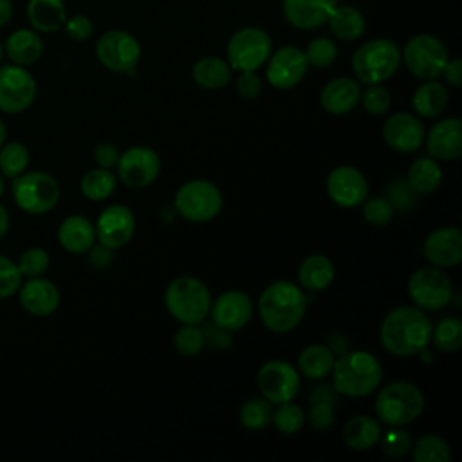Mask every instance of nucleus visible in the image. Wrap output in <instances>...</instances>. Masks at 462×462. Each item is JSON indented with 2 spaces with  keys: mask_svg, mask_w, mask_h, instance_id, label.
<instances>
[{
  "mask_svg": "<svg viewBox=\"0 0 462 462\" xmlns=\"http://www.w3.org/2000/svg\"><path fill=\"white\" fill-rule=\"evenodd\" d=\"M431 327L428 314L415 305L397 307L381 323V345L395 357L419 356L431 343Z\"/></svg>",
  "mask_w": 462,
  "mask_h": 462,
  "instance_id": "f257e3e1",
  "label": "nucleus"
},
{
  "mask_svg": "<svg viewBox=\"0 0 462 462\" xmlns=\"http://www.w3.org/2000/svg\"><path fill=\"white\" fill-rule=\"evenodd\" d=\"M305 291L287 280L269 283L258 298V314L263 327L274 334L292 332L307 312Z\"/></svg>",
  "mask_w": 462,
  "mask_h": 462,
  "instance_id": "f03ea898",
  "label": "nucleus"
},
{
  "mask_svg": "<svg viewBox=\"0 0 462 462\" xmlns=\"http://www.w3.org/2000/svg\"><path fill=\"white\" fill-rule=\"evenodd\" d=\"M332 386L339 395L366 397L374 393L384 375L381 361L366 350L343 352L332 366Z\"/></svg>",
  "mask_w": 462,
  "mask_h": 462,
  "instance_id": "7ed1b4c3",
  "label": "nucleus"
},
{
  "mask_svg": "<svg viewBox=\"0 0 462 462\" xmlns=\"http://www.w3.org/2000/svg\"><path fill=\"white\" fill-rule=\"evenodd\" d=\"M164 305L180 325H200L209 314L211 292L202 280L182 274L168 283Z\"/></svg>",
  "mask_w": 462,
  "mask_h": 462,
  "instance_id": "20e7f679",
  "label": "nucleus"
},
{
  "mask_svg": "<svg viewBox=\"0 0 462 462\" xmlns=\"http://www.w3.org/2000/svg\"><path fill=\"white\" fill-rule=\"evenodd\" d=\"M426 406L424 393L408 381H395L379 390L374 411L381 424L402 428L415 422Z\"/></svg>",
  "mask_w": 462,
  "mask_h": 462,
  "instance_id": "39448f33",
  "label": "nucleus"
},
{
  "mask_svg": "<svg viewBox=\"0 0 462 462\" xmlns=\"http://www.w3.org/2000/svg\"><path fill=\"white\" fill-rule=\"evenodd\" d=\"M401 47L390 38H374L356 49L352 70L359 83H384L401 67Z\"/></svg>",
  "mask_w": 462,
  "mask_h": 462,
  "instance_id": "423d86ee",
  "label": "nucleus"
},
{
  "mask_svg": "<svg viewBox=\"0 0 462 462\" xmlns=\"http://www.w3.org/2000/svg\"><path fill=\"white\" fill-rule=\"evenodd\" d=\"M11 193L16 206L29 215L52 211L61 197L60 182L47 171H23L13 179Z\"/></svg>",
  "mask_w": 462,
  "mask_h": 462,
  "instance_id": "0eeeda50",
  "label": "nucleus"
},
{
  "mask_svg": "<svg viewBox=\"0 0 462 462\" xmlns=\"http://www.w3.org/2000/svg\"><path fill=\"white\" fill-rule=\"evenodd\" d=\"M224 206L220 189L204 179H191L177 189L173 197V209L188 222L204 224L213 220Z\"/></svg>",
  "mask_w": 462,
  "mask_h": 462,
  "instance_id": "6e6552de",
  "label": "nucleus"
},
{
  "mask_svg": "<svg viewBox=\"0 0 462 462\" xmlns=\"http://www.w3.org/2000/svg\"><path fill=\"white\" fill-rule=\"evenodd\" d=\"M449 60L448 47L430 32L411 36L401 49V63L419 79H437Z\"/></svg>",
  "mask_w": 462,
  "mask_h": 462,
  "instance_id": "1a4fd4ad",
  "label": "nucleus"
},
{
  "mask_svg": "<svg viewBox=\"0 0 462 462\" xmlns=\"http://www.w3.org/2000/svg\"><path fill=\"white\" fill-rule=\"evenodd\" d=\"M273 52V40L267 31L247 25L231 34L226 45V58L233 70H258Z\"/></svg>",
  "mask_w": 462,
  "mask_h": 462,
  "instance_id": "9d476101",
  "label": "nucleus"
},
{
  "mask_svg": "<svg viewBox=\"0 0 462 462\" xmlns=\"http://www.w3.org/2000/svg\"><path fill=\"white\" fill-rule=\"evenodd\" d=\"M408 296L424 312L442 310L453 298V282L439 267H419L408 280Z\"/></svg>",
  "mask_w": 462,
  "mask_h": 462,
  "instance_id": "9b49d317",
  "label": "nucleus"
},
{
  "mask_svg": "<svg viewBox=\"0 0 462 462\" xmlns=\"http://www.w3.org/2000/svg\"><path fill=\"white\" fill-rule=\"evenodd\" d=\"M96 58L110 72L130 74L141 61V43L123 29H108L96 42Z\"/></svg>",
  "mask_w": 462,
  "mask_h": 462,
  "instance_id": "f8f14e48",
  "label": "nucleus"
},
{
  "mask_svg": "<svg viewBox=\"0 0 462 462\" xmlns=\"http://www.w3.org/2000/svg\"><path fill=\"white\" fill-rule=\"evenodd\" d=\"M36 79L22 65H0V112L22 114L36 99Z\"/></svg>",
  "mask_w": 462,
  "mask_h": 462,
  "instance_id": "ddd939ff",
  "label": "nucleus"
},
{
  "mask_svg": "<svg viewBox=\"0 0 462 462\" xmlns=\"http://www.w3.org/2000/svg\"><path fill=\"white\" fill-rule=\"evenodd\" d=\"M117 179L130 189H143L155 182L161 173L159 153L144 144L132 146L119 155Z\"/></svg>",
  "mask_w": 462,
  "mask_h": 462,
  "instance_id": "4468645a",
  "label": "nucleus"
},
{
  "mask_svg": "<svg viewBox=\"0 0 462 462\" xmlns=\"http://www.w3.org/2000/svg\"><path fill=\"white\" fill-rule=\"evenodd\" d=\"M256 386L271 404L292 401L300 392L298 370L283 359L265 361L256 374Z\"/></svg>",
  "mask_w": 462,
  "mask_h": 462,
  "instance_id": "2eb2a0df",
  "label": "nucleus"
},
{
  "mask_svg": "<svg viewBox=\"0 0 462 462\" xmlns=\"http://www.w3.org/2000/svg\"><path fill=\"white\" fill-rule=\"evenodd\" d=\"M265 79L276 90H291L303 81L309 70L303 49L296 45H283L271 52L265 61Z\"/></svg>",
  "mask_w": 462,
  "mask_h": 462,
  "instance_id": "dca6fc26",
  "label": "nucleus"
},
{
  "mask_svg": "<svg viewBox=\"0 0 462 462\" xmlns=\"http://www.w3.org/2000/svg\"><path fill=\"white\" fill-rule=\"evenodd\" d=\"M328 199L339 208H357L368 197V180L356 166L341 164L328 171L325 180Z\"/></svg>",
  "mask_w": 462,
  "mask_h": 462,
  "instance_id": "f3484780",
  "label": "nucleus"
},
{
  "mask_svg": "<svg viewBox=\"0 0 462 462\" xmlns=\"http://www.w3.org/2000/svg\"><path fill=\"white\" fill-rule=\"evenodd\" d=\"M96 240L108 249L125 247L135 233V215L128 206L110 204L106 206L94 224Z\"/></svg>",
  "mask_w": 462,
  "mask_h": 462,
  "instance_id": "a211bd4d",
  "label": "nucleus"
},
{
  "mask_svg": "<svg viewBox=\"0 0 462 462\" xmlns=\"http://www.w3.org/2000/svg\"><path fill=\"white\" fill-rule=\"evenodd\" d=\"M424 135L426 128L422 121L411 112H395L383 125L384 143L399 153L417 152L424 143Z\"/></svg>",
  "mask_w": 462,
  "mask_h": 462,
  "instance_id": "6ab92c4d",
  "label": "nucleus"
},
{
  "mask_svg": "<svg viewBox=\"0 0 462 462\" xmlns=\"http://www.w3.org/2000/svg\"><path fill=\"white\" fill-rule=\"evenodd\" d=\"M426 262L439 269H451L462 262V231L457 226L433 229L422 242Z\"/></svg>",
  "mask_w": 462,
  "mask_h": 462,
  "instance_id": "aec40b11",
  "label": "nucleus"
},
{
  "mask_svg": "<svg viewBox=\"0 0 462 462\" xmlns=\"http://www.w3.org/2000/svg\"><path fill=\"white\" fill-rule=\"evenodd\" d=\"M254 307L251 298L242 291H226L217 300H211L209 316L213 325L226 332L244 328L253 318Z\"/></svg>",
  "mask_w": 462,
  "mask_h": 462,
  "instance_id": "412c9836",
  "label": "nucleus"
},
{
  "mask_svg": "<svg viewBox=\"0 0 462 462\" xmlns=\"http://www.w3.org/2000/svg\"><path fill=\"white\" fill-rule=\"evenodd\" d=\"M424 146L435 161H457L462 155V121L458 117L439 119L426 132Z\"/></svg>",
  "mask_w": 462,
  "mask_h": 462,
  "instance_id": "4be33fe9",
  "label": "nucleus"
},
{
  "mask_svg": "<svg viewBox=\"0 0 462 462\" xmlns=\"http://www.w3.org/2000/svg\"><path fill=\"white\" fill-rule=\"evenodd\" d=\"M18 300L25 312L36 318H45L60 307V291L54 282L43 276H34L20 285Z\"/></svg>",
  "mask_w": 462,
  "mask_h": 462,
  "instance_id": "5701e85b",
  "label": "nucleus"
},
{
  "mask_svg": "<svg viewBox=\"0 0 462 462\" xmlns=\"http://www.w3.org/2000/svg\"><path fill=\"white\" fill-rule=\"evenodd\" d=\"M337 0H282L283 18L300 31H312L327 23Z\"/></svg>",
  "mask_w": 462,
  "mask_h": 462,
  "instance_id": "b1692460",
  "label": "nucleus"
},
{
  "mask_svg": "<svg viewBox=\"0 0 462 462\" xmlns=\"http://www.w3.org/2000/svg\"><path fill=\"white\" fill-rule=\"evenodd\" d=\"M361 83L356 78L339 76L325 83L319 92V105L332 116H343L359 105Z\"/></svg>",
  "mask_w": 462,
  "mask_h": 462,
  "instance_id": "393cba45",
  "label": "nucleus"
},
{
  "mask_svg": "<svg viewBox=\"0 0 462 462\" xmlns=\"http://www.w3.org/2000/svg\"><path fill=\"white\" fill-rule=\"evenodd\" d=\"M43 49V40L40 32L34 31L32 27L13 31L4 43V52L9 58V61L22 67L36 63L42 58Z\"/></svg>",
  "mask_w": 462,
  "mask_h": 462,
  "instance_id": "a878e982",
  "label": "nucleus"
},
{
  "mask_svg": "<svg viewBox=\"0 0 462 462\" xmlns=\"http://www.w3.org/2000/svg\"><path fill=\"white\" fill-rule=\"evenodd\" d=\"M58 242L65 251L83 254L96 244L94 224L83 215H69L58 227Z\"/></svg>",
  "mask_w": 462,
  "mask_h": 462,
  "instance_id": "bb28decb",
  "label": "nucleus"
},
{
  "mask_svg": "<svg viewBox=\"0 0 462 462\" xmlns=\"http://www.w3.org/2000/svg\"><path fill=\"white\" fill-rule=\"evenodd\" d=\"M336 269L328 256L309 254L298 265V285L307 292H321L334 282Z\"/></svg>",
  "mask_w": 462,
  "mask_h": 462,
  "instance_id": "cd10ccee",
  "label": "nucleus"
},
{
  "mask_svg": "<svg viewBox=\"0 0 462 462\" xmlns=\"http://www.w3.org/2000/svg\"><path fill=\"white\" fill-rule=\"evenodd\" d=\"M449 103L448 87L437 79H422V83L413 90L411 105L417 116L433 119L444 114Z\"/></svg>",
  "mask_w": 462,
  "mask_h": 462,
  "instance_id": "c85d7f7f",
  "label": "nucleus"
},
{
  "mask_svg": "<svg viewBox=\"0 0 462 462\" xmlns=\"http://www.w3.org/2000/svg\"><path fill=\"white\" fill-rule=\"evenodd\" d=\"M381 422L370 415H354L343 426L341 439L352 451L372 449L381 437Z\"/></svg>",
  "mask_w": 462,
  "mask_h": 462,
  "instance_id": "c756f323",
  "label": "nucleus"
},
{
  "mask_svg": "<svg viewBox=\"0 0 462 462\" xmlns=\"http://www.w3.org/2000/svg\"><path fill=\"white\" fill-rule=\"evenodd\" d=\"M27 18L38 32H56L67 20V7L63 0H29Z\"/></svg>",
  "mask_w": 462,
  "mask_h": 462,
  "instance_id": "7c9ffc66",
  "label": "nucleus"
},
{
  "mask_svg": "<svg viewBox=\"0 0 462 462\" xmlns=\"http://www.w3.org/2000/svg\"><path fill=\"white\" fill-rule=\"evenodd\" d=\"M231 65L218 56L199 58L191 69L193 81L204 90H220L231 81Z\"/></svg>",
  "mask_w": 462,
  "mask_h": 462,
  "instance_id": "2f4dec72",
  "label": "nucleus"
},
{
  "mask_svg": "<svg viewBox=\"0 0 462 462\" xmlns=\"http://www.w3.org/2000/svg\"><path fill=\"white\" fill-rule=\"evenodd\" d=\"M336 361V354L327 345H309L305 346L296 359V370L300 375H305L312 381H321L330 375Z\"/></svg>",
  "mask_w": 462,
  "mask_h": 462,
  "instance_id": "473e14b6",
  "label": "nucleus"
},
{
  "mask_svg": "<svg viewBox=\"0 0 462 462\" xmlns=\"http://www.w3.org/2000/svg\"><path fill=\"white\" fill-rule=\"evenodd\" d=\"M330 32L343 42H356L365 34L366 20L365 14L354 5H336L327 20Z\"/></svg>",
  "mask_w": 462,
  "mask_h": 462,
  "instance_id": "72a5a7b5",
  "label": "nucleus"
},
{
  "mask_svg": "<svg viewBox=\"0 0 462 462\" xmlns=\"http://www.w3.org/2000/svg\"><path fill=\"white\" fill-rule=\"evenodd\" d=\"M406 180L417 195H430L437 191L442 182V168L439 161L431 159L430 155L419 157L410 164Z\"/></svg>",
  "mask_w": 462,
  "mask_h": 462,
  "instance_id": "f704fd0d",
  "label": "nucleus"
},
{
  "mask_svg": "<svg viewBox=\"0 0 462 462\" xmlns=\"http://www.w3.org/2000/svg\"><path fill=\"white\" fill-rule=\"evenodd\" d=\"M117 188V177L112 170L106 168H94L83 173L79 180V191L85 199L99 202L106 200Z\"/></svg>",
  "mask_w": 462,
  "mask_h": 462,
  "instance_id": "c9c22d12",
  "label": "nucleus"
},
{
  "mask_svg": "<svg viewBox=\"0 0 462 462\" xmlns=\"http://www.w3.org/2000/svg\"><path fill=\"white\" fill-rule=\"evenodd\" d=\"M431 341L439 352H458L462 348V321L457 316L440 318L431 327Z\"/></svg>",
  "mask_w": 462,
  "mask_h": 462,
  "instance_id": "e433bc0d",
  "label": "nucleus"
},
{
  "mask_svg": "<svg viewBox=\"0 0 462 462\" xmlns=\"http://www.w3.org/2000/svg\"><path fill=\"white\" fill-rule=\"evenodd\" d=\"M273 419V404L263 397H251L238 410V422L249 431L265 430Z\"/></svg>",
  "mask_w": 462,
  "mask_h": 462,
  "instance_id": "4c0bfd02",
  "label": "nucleus"
},
{
  "mask_svg": "<svg viewBox=\"0 0 462 462\" xmlns=\"http://www.w3.org/2000/svg\"><path fill=\"white\" fill-rule=\"evenodd\" d=\"M410 453L415 462H449L451 460V449L449 444L433 433L419 437L411 448Z\"/></svg>",
  "mask_w": 462,
  "mask_h": 462,
  "instance_id": "58836bf2",
  "label": "nucleus"
},
{
  "mask_svg": "<svg viewBox=\"0 0 462 462\" xmlns=\"http://www.w3.org/2000/svg\"><path fill=\"white\" fill-rule=\"evenodd\" d=\"M29 150L20 141H5L0 146V173L7 179H14L29 166Z\"/></svg>",
  "mask_w": 462,
  "mask_h": 462,
  "instance_id": "ea45409f",
  "label": "nucleus"
},
{
  "mask_svg": "<svg viewBox=\"0 0 462 462\" xmlns=\"http://www.w3.org/2000/svg\"><path fill=\"white\" fill-rule=\"evenodd\" d=\"M271 424L283 435H296L305 426V411L292 401L282 402L273 410Z\"/></svg>",
  "mask_w": 462,
  "mask_h": 462,
  "instance_id": "a19ab883",
  "label": "nucleus"
},
{
  "mask_svg": "<svg viewBox=\"0 0 462 462\" xmlns=\"http://www.w3.org/2000/svg\"><path fill=\"white\" fill-rule=\"evenodd\" d=\"M309 67L327 69L337 60V45L327 36L312 38L303 51Z\"/></svg>",
  "mask_w": 462,
  "mask_h": 462,
  "instance_id": "79ce46f5",
  "label": "nucleus"
},
{
  "mask_svg": "<svg viewBox=\"0 0 462 462\" xmlns=\"http://www.w3.org/2000/svg\"><path fill=\"white\" fill-rule=\"evenodd\" d=\"M204 345L206 334L202 328H199V325H180L173 334V346L184 357L200 354Z\"/></svg>",
  "mask_w": 462,
  "mask_h": 462,
  "instance_id": "37998d69",
  "label": "nucleus"
},
{
  "mask_svg": "<svg viewBox=\"0 0 462 462\" xmlns=\"http://www.w3.org/2000/svg\"><path fill=\"white\" fill-rule=\"evenodd\" d=\"M16 265L20 274L25 278L43 276L51 265V256L43 247H27L20 253Z\"/></svg>",
  "mask_w": 462,
  "mask_h": 462,
  "instance_id": "c03bdc74",
  "label": "nucleus"
},
{
  "mask_svg": "<svg viewBox=\"0 0 462 462\" xmlns=\"http://www.w3.org/2000/svg\"><path fill=\"white\" fill-rule=\"evenodd\" d=\"M377 444H379L381 451L384 453V457L399 460V458H402L410 453L411 439L404 430L390 426L388 431H384V433L381 431V437H379Z\"/></svg>",
  "mask_w": 462,
  "mask_h": 462,
  "instance_id": "a18cd8bd",
  "label": "nucleus"
},
{
  "mask_svg": "<svg viewBox=\"0 0 462 462\" xmlns=\"http://www.w3.org/2000/svg\"><path fill=\"white\" fill-rule=\"evenodd\" d=\"M359 103L370 116H384L392 106V94L383 83L366 85V88L361 90Z\"/></svg>",
  "mask_w": 462,
  "mask_h": 462,
  "instance_id": "49530a36",
  "label": "nucleus"
},
{
  "mask_svg": "<svg viewBox=\"0 0 462 462\" xmlns=\"http://www.w3.org/2000/svg\"><path fill=\"white\" fill-rule=\"evenodd\" d=\"M361 211H363V218L372 224V226H386L392 222L393 218V206L390 204V200L386 197H372V199H365L361 204Z\"/></svg>",
  "mask_w": 462,
  "mask_h": 462,
  "instance_id": "de8ad7c7",
  "label": "nucleus"
},
{
  "mask_svg": "<svg viewBox=\"0 0 462 462\" xmlns=\"http://www.w3.org/2000/svg\"><path fill=\"white\" fill-rule=\"evenodd\" d=\"M22 278L23 276L20 274L16 262L0 254V300L16 294L22 285Z\"/></svg>",
  "mask_w": 462,
  "mask_h": 462,
  "instance_id": "09e8293b",
  "label": "nucleus"
},
{
  "mask_svg": "<svg viewBox=\"0 0 462 462\" xmlns=\"http://www.w3.org/2000/svg\"><path fill=\"white\" fill-rule=\"evenodd\" d=\"M415 191L410 188L408 180L404 179H393L388 184V195L386 199L390 200V204L393 206V209L397 211H408L413 208L415 204Z\"/></svg>",
  "mask_w": 462,
  "mask_h": 462,
  "instance_id": "8fccbe9b",
  "label": "nucleus"
},
{
  "mask_svg": "<svg viewBox=\"0 0 462 462\" xmlns=\"http://www.w3.org/2000/svg\"><path fill=\"white\" fill-rule=\"evenodd\" d=\"M336 420V411H334V404L330 402H323V401H316L310 402V410L305 415V422H309V426L316 431H327Z\"/></svg>",
  "mask_w": 462,
  "mask_h": 462,
  "instance_id": "3c124183",
  "label": "nucleus"
},
{
  "mask_svg": "<svg viewBox=\"0 0 462 462\" xmlns=\"http://www.w3.org/2000/svg\"><path fill=\"white\" fill-rule=\"evenodd\" d=\"M235 88L242 99L254 101L262 94L263 83H262V78L256 74V70H244L238 74L235 81Z\"/></svg>",
  "mask_w": 462,
  "mask_h": 462,
  "instance_id": "603ef678",
  "label": "nucleus"
},
{
  "mask_svg": "<svg viewBox=\"0 0 462 462\" xmlns=\"http://www.w3.org/2000/svg\"><path fill=\"white\" fill-rule=\"evenodd\" d=\"M65 34L74 40V42H85L92 36L94 32V23L87 14H72L67 16L65 23H63Z\"/></svg>",
  "mask_w": 462,
  "mask_h": 462,
  "instance_id": "864d4df0",
  "label": "nucleus"
},
{
  "mask_svg": "<svg viewBox=\"0 0 462 462\" xmlns=\"http://www.w3.org/2000/svg\"><path fill=\"white\" fill-rule=\"evenodd\" d=\"M94 162L99 166V168H106V170H112L116 168L117 161H119V150L116 144L112 143H99L96 148H94Z\"/></svg>",
  "mask_w": 462,
  "mask_h": 462,
  "instance_id": "5fc2aeb1",
  "label": "nucleus"
},
{
  "mask_svg": "<svg viewBox=\"0 0 462 462\" xmlns=\"http://www.w3.org/2000/svg\"><path fill=\"white\" fill-rule=\"evenodd\" d=\"M442 76L446 79V83L453 88H460L462 87V60L460 58H449Z\"/></svg>",
  "mask_w": 462,
  "mask_h": 462,
  "instance_id": "6e6d98bb",
  "label": "nucleus"
},
{
  "mask_svg": "<svg viewBox=\"0 0 462 462\" xmlns=\"http://www.w3.org/2000/svg\"><path fill=\"white\" fill-rule=\"evenodd\" d=\"M337 397L339 393L334 390L332 384H318L316 388H312V392L309 393V402H316V401H323V402H330V404H337Z\"/></svg>",
  "mask_w": 462,
  "mask_h": 462,
  "instance_id": "4d7b16f0",
  "label": "nucleus"
},
{
  "mask_svg": "<svg viewBox=\"0 0 462 462\" xmlns=\"http://www.w3.org/2000/svg\"><path fill=\"white\" fill-rule=\"evenodd\" d=\"M87 253H90V256H88V262L94 265V267H106L108 263H110V260H112V249H108V247H105V245H92Z\"/></svg>",
  "mask_w": 462,
  "mask_h": 462,
  "instance_id": "13d9d810",
  "label": "nucleus"
},
{
  "mask_svg": "<svg viewBox=\"0 0 462 462\" xmlns=\"http://www.w3.org/2000/svg\"><path fill=\"white\" fill-rule=\"evenodd\" d=\"M13 16V0H0V27L9 23Z\"/></svg>",
  "mask_w": 462,
  "mask_h": 462,
  "instance_id": "bf43d9fd",
  "label": "nucleus"
},
{
  "mask_svg": "<svg viewBox=\"0 0 462 462\" xmlns=\"http://www.w3.org/2000/svg\"><path fill=\"white\" fill-rule=\"evenodd\" d=\"M11 226V218H9V211L5 209V206L0 204V240L7 235Z\"/></svg>",
  "mask_w": 462,
  "mask_h": 462,
  "instance_id": "052dcab7",
  "label": "nucleus"
},
{
  "mask_svg": "<svg viewBox=\"0 0 462 462\" xmlns=\"http://www.w3.org/2000/svg\"><path fill=\"white\" fill-rule=\"evenodd\" d=\"M7 141V126L4 123V119L0 117V146Z\"/></svg>",
  "mask_w": 462,
  "mask_h": 462,
  "instance_id": "680f3d73",
  "label": "nucleus"
},
{
  "mask_svg": "<svg viewBox=\"0 0 462 462\" xmlns=\"http://www.w3.org/2000/svg\"><path fill=\"white\" fill-rule=\"evenodd\" d=\"M5 177L0 173V197L4 195V191H5V180H4Z\"/></svg>",
  "mask_w": 462,
  "mask_h": 462,
  "instance_id": "e2e57ef3",
  "label": "nucleus"
},
{
  "mask_svg": "<svg viewBox=\"0 0 462 462\" xmlns=\"http://www.w3.org/2000/svg\"><path fill=\"white\" fill-rule=\"evenodd\" d=\"M4 56H5V52H4V43L0 42V65H2V61H4Z\"/></svg>",
  "mask_w": 462,
  "mask_h": 462,
  "instance_id": "0e129e2a",
  "label": "nucleus"
}]
</instances>
